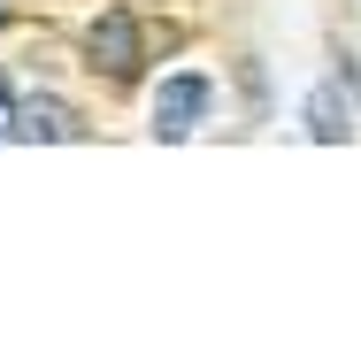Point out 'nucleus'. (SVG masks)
<instances>
[{
	"label": "nucleus",
	"instance_id": "1",
	"mask_svg": "<svg viewBox=\"0 0 361 353\" xmlns=\"http://www.w3.org/2000/svg\"><path fill=\"white\" fill-rule=\"evenodd\" d=\"M208 100H216V85H208L200 70L161 77V92H154V139H192L200 116H208Z\"/></svg>",
	"mask_w": 361,
	"mask_h": 353
},
{
	"label": "nucleus",
	"instance_id": "2",
	"mask_svg": "<svg viewBox=\"0 0 361 353\" xmlns=\"http://www.w3.org/2000/svg\"><path fill=\"white\" fill-rule=\"evenodd\" d=\"M8 139H77V108L54 92H8Z\"/></svg>",
	"mask_w": 361,
	"mask_h": 353
},
{
	"label": "nucleus",
	"instance_id": "3",
	"mask_svg": "<svg viewBox=\"0 0 361 353\" xmlns=\"http://www.w3.org/2000/svg\"><path fill=\"white\" fill-rule=\"evenodd\" d=\"M85 54H92V70L131 77L139 70V23H131V16H100V23L85 31Z\"/></svg>",
	"mask_w": 361,
	"mask_h": 353
},
{
	"label": "nucleus",
	"instance_id": "4",
	"mask_svg": "<svg viewBox=\"0 0 361 353\" xmlns=\"http://www.w3.org/2000/svg\"><path fill=\"white\" fill-rule=\"evenodd\" d=\"M307 139H323V146L346 139V85H338V77H323V85L307 92Z\"/></svg>",
	"mask_w": 361,
	"mask_h": 353
},
{
	"label": "nucleus",
	"instance_id": "5",
	"mask_svg": "<svg viewBox=\"0 0 361 353\" xmlns=\"http://www.w3.org/2000/svg\"><path fill=\"white\" fill-rule=\"evenodd\" d=\"M0 139H8V85H0Z\"/></svg>",
	"mask_w": 361,
	"mask_h": 353
}]
</instances>
